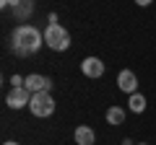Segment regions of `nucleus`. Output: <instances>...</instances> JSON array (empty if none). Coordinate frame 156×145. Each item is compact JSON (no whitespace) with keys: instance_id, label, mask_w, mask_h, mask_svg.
Listing matches in <instances>:
<instances>
[{"instance_id":"0eeeda50","label":"nucleus","mask_w":156,"mask_h":145,"mask_svg":"<svg viewBox=\"0 0 156 145\" xmlns=\"http://www.w3.org/2000/svg\"><path fill=\"white\" fill-rule=\"evenodd\" d=\"M23 86H26L31 93H42V91L52 88V80L47 78V75H37V72H34V75H26V83Z\"/></svg>"},{"instance_id":"4468645a","label":"nucleus","mask_w":156,"mask_h":145,"mask_svg":"<svg viewBox=\"0 0 156 145\" xmlns=\"http://www.w3.org/2000/svg\"><path fill=\"white\" fill-rule=\"evenodd\" d=\"M135 3H138L140 8H146V5H151V3H154V0H135Z\"/></svg>"},{"instance_id":"423d86ee","label":"nucleus","mask_w":156,"mask_h":145,"mask_svg":"<svg viewBox=\"0 0 156 145\" xmlns=\"http://www.w3.org/2000/svg\"><path fill=\"white\" fill-rule=\"evenodd\" d=\"M117 86H120V91H125V93H138V78H135V72L133 70H120Z\"/></svg>"},{"instance_id":"dca6fc26","label":"nucleus","mask_w":156,"mask_h":145,"mask_svg":"<svg viewBox=\"0 0 156 145\" xmlns=\"http://www.w3.org/2000/svg\"><path fill=\"white\" fill-rule=\"evenodd\" d=\"M122 145H133V140H130V137H128V140H122Z\"/></svg>"},{"instance_id":"20e7f679","label":"nucleus","mask_w":156,"mask_h":145,"mask_svg":"<svg viewBox=\"0 0 156 145\" xmlns=\"http://www.w3.org/2000/svg\"><path fill=\"white\" fill-rule=\"evenodd\" d=\"M29 101H31V91L26 88V86H21V88H11L5 96V104L11 106V109H23V106H29Z\"/></svg>"},{"instance_id":"6e6552de","label":"nucleus","mask_w":156,"mask_h":145,"mask_svg":"<svg viewBox=\"0 0 156 145\" xmlns=\"http://www.w3.org/2000/svg\"><path fill=\"white\" fill-rule=\"evenodd\" d=\"M13 13L18 21H29V16L34 13V0H13Z\"/></svg>"},{"instance_id":"1a4fd4ad","label":"nucleus","mask_w":156,"mask_h":145,"mask_svg":"<svg viewBox=\"0 0 156 145\" xmlns=\"http://www.w3.org/2000/svg\"><path fill=\"white\" fill-rule=\"evenodd\" d=\"M76 143L78 145H94V140H96V135H94V130L91 127H86V124H81V127L76 130Z\"/></svg>"},{"instance_id":"f8f14e48","label":"nucleus","mask_w":156,"mask_h":145,"mask_svg":"<svg viewBox=\"0 0 156 145\" xmlns=\"http://www.w3.org/2000/svg\"><path fill=\"white\" fill-rule=\"evenodd\" d=\"M23 83H26V78H21V75H13V78H11V86H13V88H21Z\"/></svg>"},{"instance_id":"9b49d317","label":"nucleus","mask_w":156,"mask_h":145,"mask_svg":"<svg viewBox=\"0 0 156 145\" xmlns=\"http://www.w3.org/2000/svg\"><path fill=\"white\" fill-rule=\"evenodd\" d=\"M128 106H130V112L140 114V112L146 109V96H143V93H130V101H128Z\"/></svg>"},{"instance_id":"f257e3e1","label":"nucleus","mask_w":156,"mask_h":145,"mask_svg":"<svg viewBox=\"0 0 156 145\" xmlns=\"http://www.w3.org/2000/svg\"><path fill=\"white\" fill-rule=\"evenodd\" d=\"M11 39H13L11 49L16 52L18 57H29V55H34V52L42 49V44H44V31H39L31 23H18V26L13 29Z\"/></svg>"},{"instance_id":"2eb2a0df","label":"nucleus","mask_w":156,"mask_h":145,"mask_svg":"<svg viewBox=\"0 0 156 145\" xmlns=\"http://www.w3.org/2000/svg\"><path fill=\"white\" fill-rule=\"evenodd\" d=\"M3 145H21V143H16V140H5Z\"/></svg>"},{"instance_id":"39448f33","label":"nucleus","mask_w":156,"mask_h":145,"mask_svg":"<svg viewBox=\"0 0 156 145\" xmlns=\"http://www.w3.org/2000/svg\"><path fill=\"white\" fill-rule=\"evenodd\" d=\"M81 72H83L86 78H101L104 75V62L99 57H86L81 62Z\"/></svg>"},{"instance_id":"7ed1b4c3","label":"nucleus","mask_w":156,"mask_h":145,"mask_svg":"<svg viewBox=\"0 0 156 145\" xmlns=\"http://www.w3.org/2000/svg\"><path fill=\"white\" fill-rule=\"evenodd\" d=\"M29 112L34 117L44 119L55 114V99H52L50 91H42V93H31V101H29Z\"/></svg>"},{"instance_id":"f03ea898","label":"nucleus","mask_w":156,"mask_h":145,"mask_svg":"<svg viewBox=\"0 0 156 145\" xmlns=\"http://www.w3.org/2000/svg\"><path fill=\"white\" fill-rule=\"evenodd\" d=\"M44 44L50 47V49H55V52H65L68 47H70V34H68L65 26H60V23H47Z\"/></svg>"},{"instance_id":"9d476101","label":"nucleus","mask_w":156,"mask_h":145,"mask_svg":"<svg viewBox=\"0 0 156 145\" xmlns=\"http://www.w3.org/2000/svg\"><path fill=\"white\" fill-rule=\"evenodd\" d=\"M107 122H109L112 127H120V124L125 122V109L122 106H109V109H107Z\"/></svg>"},{"instance_id":"f3484780","label":"nucleus","mask_w":156,"mask_h":145,"mask_svg":"<svg viewBox=\"0 0 156 145\" xmlns=\"http://www.w3.org/2000/svg\"><path fill=\"white\" fill-rule=\"evenodd\" d=\"M138 145H148V143H138Z\"/></svg>"},{"instance_id":"ddd939ff","label":"nucleus","mask_w":156,"mask_h":145,"mask_svg":"<svg viewBox=\"0 0 156 145\" xmlns=\"http://www.w3.org/2000/svg\"><path fill=\"white\" fill-rule=\"evenodd\" d=\"M0 8H13V0H0Z\"/></svg>"}]
</instances>
